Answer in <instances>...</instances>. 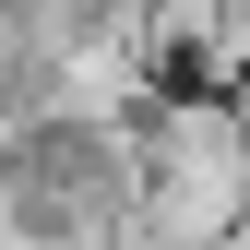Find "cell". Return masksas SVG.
<instances>
[{
  "label": "cell",
  "instance_id": "6da1fadb",
  "mask_svg": "<svg viewBox=\"0 0 250 250\" xmlns=\"http://www.w3.org/2000/svg\"><path fill=\"white\" fill-rule=\"evenodd\" d=\"M250 214V96L155 83L143 96V238H238Z\"/></svg>",
  "mask_w": 250,
  "mask_h": 250
},
{
  "label": "cell",
  "instance_id": "7a4b0ae2",
  "mask_svg": "<svg viewBox=\"0 0 250 250\" xmlns=\"http://www.w3.org/2000/svg\"><path fill=\"white\" fill-rule=\"evenodd\" d=\"M119 12H143V0H119Z\"/></svg>",
  "mask_w": 250,
  "mask_h": 250
},
{
  "label": "cell",
  "instance_id": "3957f363",
  "mask_svg": "<svg viewBox=\"0 0 250 250\" xmlns=\"http://www.w3.org/2000/svg\"><path fill=\"white\" fill-rule=\"evenodd\" d=\"M0 12H12V0H0Z\"/></svg>",
  "mask_w": 250,
  "mask_h": 250
}]
</instances>
